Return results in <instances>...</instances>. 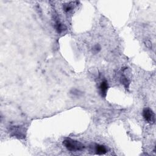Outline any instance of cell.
<instances>
[{
	"mask_svg": "<svg viewBox=\"0 0 156 156\" xmlns=\"http://www.w3.org/2000/svg\"><path fill=\"white\" fill-rule=\"evenodd\" d=\"M143 116L145 120L151 125L155 122V115L154 112L149 108H145L143 111Z\"/></svg>",
	"mask_w": 156,
	"mask_h": 156,
	"instance_id": "3957f363",
	"label": "cell"
},
{
	"mask_svg": "<svg viewBox=\"0 0 156 156\" xmlns=\"http://www.w3.org/2000/svg\"><path fill=\"white\" fill-rule=\"evenodd\" d=\"M108 88H109V85L107 81L106 80L103 81L100 85V91L102 97L105 98L106 97Z\"/></svg>",
	"mask_w": 156,
	"mask_h": 156,
	"instance_id": "277c9868",
	"label": "cell"
},
{
	"mask_svg": "<svg viewBox=\"0 0 156 156\" xmlns=\"http://www.w3.org/2000/svg\"><path fill=\"white\" fill-rule=\"evenodd\" d=\"M101 46H100V45L97 44V45H94V46H93V51L94 53H98V52L101 50Z\"/></svg>",
	"mask_w": 156,
	"mask_h": 156,
	"instance_id": "30bf717a",
	"label": "cell"
},
{
	"mask_svg": "<svg viewBox=\"0 0 156 156\" xmlns=\"http://www.w3.org/2000/svg\"><path fill=\"white\" fill-rule=\"evenodd\" d=\"M73 9V4L72 3H67L63 6V9L65 12H70Z\"/></svg>",
	"mask_w": 156,
	"mask_h": 156,
	"instance_id": "ba28073f",
	"label": "cell"
},
{
	"mask_svg": "<svg viewBox=\"0 0 156 156\" xmlns=\"http://www.w3.org/2000/svg\"><path fill=\"white\" fill-rule=\"evenodd\" d=\"M120 81L122 82V84L127 89L129 87V80L127 78V77L125 75H122L121 78H120Z\"/></svg>",
	"mask_w": 156,
	"mask_h": 156,
	"instance_id": "52a82bcc",
	"label": "cell"
},
{
	"mask_svg": "<svg viewBox=\"0 0 156 156\" xmlns=\"http://www.w3.org/2000/svg\"><path fill=\"white\" fill-rule=\"evenodd\" d=\"M54 26H55V28H56V31L59 34L63 32L64 31H65L67 29L66 26L64 25V24L61 21L59 20L58 19L56 20Z\"/></svg>",
	"mask_w": 156,
	"mask_h": 156,
	"instance_id": "8992f818",
	"label": "cell"
},
{
	"mask_svg": "<svg viewBox=\"0 0 156 156\" xmlns=\"http://www.w3.org/2000/svg\"><path fill=\"white\" fill-rule=\"evenodd\" d=\"M70 93L72 95L74 96V97H80L82 95V92L77 90V89L72 90Z\"/></svg>",
	"mask_w": 156,
	"mask_h": 156,
	"instance_id": "9c48e42d",
	"label": "cell"
},
{
	"mask_svg": "<svg viewBox=\"0 0 156 156\" xmlns=\"http://www.w3.org/2000/svg\"><path fill=\"white\" fill-rule=\"evenodd\" d=\"M63 145L67 149V150L73 152L82 151L86 148L85 145L83 143L70 138L65 140L63 141Z\"/></svg>",
	"mask_w": 156,
	"mask_h": 156,
	"instance_id": "6da1fadb",
	"label": "cell"
},
{
	"mask_svg": "<svg viewBox=\"0 0 156 156\" xmlns=\"http://www.w3.org/2000/svg\"><path fill=\"white\" fill-rule=\"evenodd\" d=\"M146 46H147L148 48L152 47V46H151V44L150 42H149V41H148V42H146Z\"/></svg>",
	"mask_w": 156,
	"mask_h": 156,
	"instance_id": "8fae6325",
	"label": "cell"
},
{
	"mask_svg": "<svg viewBox=\"0 0 156 156\" xmlns=\"http://www.w3.org/2000/svg\"><path fill=\"white\" fill-rule=\"evenodd\" d=\"M9 131L10 135L14 137L19 139H23L26 137V130L23 126H12Z\"/></svg>",
	"mask_w": 156,
	"mask_h": 156,
	"instance_id": "7a4b0ae2",
	"label": "cell"
},
{
	"mask_svg": "<svg viewBox=\"0 0 156 156\" xmlns=\"http://www.w3.org/2000/svg\"><path fill=\"white\" fill-rule=\"evenodd\" d=\"M94 151L98 155H104L107 152V149L104 145L96 144L94 146Z\"/></svg>",
	"mask_w": 156,
	"mask_h": 156,
	"instance_id": "5b68a950",
	"label": "cell"
}]
</instances>
